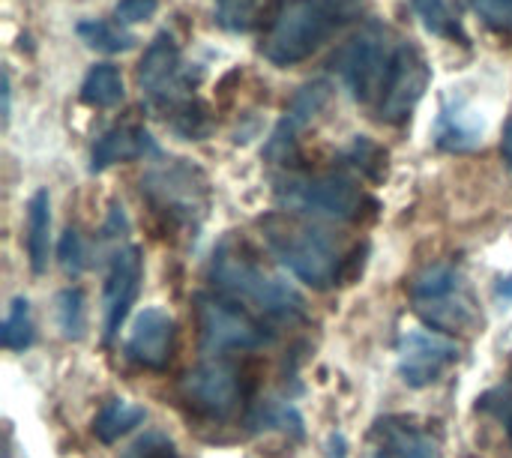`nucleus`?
I'll return each mask as SVG.
<instances>
[{
    "label": "nucleus",
    "mask_w": 512,
    "mask_h": 458,
    "mask_svg": "<svg viewBox=\"0 0 512 458\" xmlns=\"http://www.w3.org/2000/svg\"><path fill=\"white\" fill-rule=\"evenodd\" d=\"M195 81H198V75H192V69H186L174 36L168 30L156 33L138 63V87H141L147 105L153 111H159L162 117H171L180 105H186L192 99Z\"/></svg>",
    "instance_id": "7"
},
{
    "label": "nucleus",
    "mask_w": 512,
    "mask_h": 458,
    "mask_svg": "<svg viewBox=\"0 0 512 458\" xmlns=\"http://www.w3.org/2000/svg\"><path fill=\"white\" fill-rule=\"evenodd\" d=\"M156 9H159V0H120V3L114 6V21H117V24L147 21Z\"/></svg>",
    "instance_id": "34"
},
{
    "label": "nucleus",
    "mask_w": 512,
    "mask_h": 458,
    "mask_svg": "<svg viewBox=\"0 0 512 458\" xmlns=\"http://www.w3.org/2000/svg\"><path fill=\"white\" fill-rule=\"evenodd\" d=\"M402 36L381 24V21H366L333 57V66L351 96L363 105H378L384 96V87L390 81L396 51H399Z\"/></svg>",
    "instance_id": "4"
},
{
    "label": "nucleus",
    "mask_w": 512,
    "mask_h": 458,
    "mask_svg": "<svg viewBox=\"0 0 512 458\" xmlns=\"http://www.w3.org/2000/svg\"><path fill=\"white\" fill-rule=\"evenodd\" d=\"M57 324L66 339H81L84 336V294L78 288H63L57 294Z\"/></svg>",
    "instance_id": "29"
},
{
    "label": "nucleus",
    "mask_w": 512,
    "mask_h": 458,
    "mask_svg": "<svg viewBox=\"0 0 512 458\" xmlns=\"http://www.w3.org/2000/svg\"><path fill=\"white\" fill-rule=\"evenodd\" d=\"M144 420H147V411H144L141 405H135V402H129V399H114V402H108V405L96 414V420H93V435H96L102 444H114V441H120L123 435H129L132 429H138Z\"/></svg>",
    "instance_id": "21"
},
{
    "label": "nucleus",
    "mask_w": 512,
    "mask_h": 458,
    "mask_svg": "<svg viewBox=\"0 0 512 458\" xmlns=\"http://www.w3.org/2000/svg\"><path fill=\"white\" fill-rule=\"evenodd\" d=\"M141 192L159 213L180 225L201 222L210 204V186L204 171L186 159H174L162 168L147 171L141 177Z\"/></svg>",
    "instance_id": "9"
},
{
    "label": "nucleus",
    "mask_w": 512,
    "mask_h": 458,
    "mask_svg": "<svg viewBox=\"0 0 512 458\" xmlns=\"http://www.w3.org/2000/svg\"><path fill=\"white\" fill-rule=\"evenodd\" d=\"M330 93H333V84L324 78L309 81L294 93V99L288 102L282 120L276 123V129L270 135V141L264 144V156L270 162H288L291 159V153L297 150V135L318 117V111L327 105Z\"/></svg>",
    "instance_id": "13"
},
{
    "label": "nucleus",
    "mask_w": 512,
    "mask_h": 458,
    "mask_svg": "<svg viewBox=\"0 0 512 458\" xmlns=\"http://www.w3.org/2000/svg\"><path fill=\"white\" fill-rule=\"evenodd\" d=\"M261 231H264V240H267V249L273 252V258L285 270H291L300 282H306L318 291L339 282L345 258L339 255V249L327 231L309 225L306 219H300L294 213L264 216Z\"/></svg>",
    "instance_id": "3"
},
{
    "label": "nucleus",
    "mask_w": 512,
    "mask_h": 458,
    "mask_svg": "<svg viewBox=\"0 0 512 458\" xmlns=\"http://www.w3.org/2000/svg\"><path fill=\"white\" fill-rule=\"evenodd\" d=\"M288 0H213L216 24L228 33H258L270 30Z\"/></svg>",
    "instance_id": "19"
},
{
    "label": "nucleus",
    "mask_w": 512,
    "mask_h": 458,
    "mask_svg": "<svg viewBox=\"0 0 512 458\" xmlns=\"http://www.w3.org/2000/svg\"><path fill=\"white\" fill-rule=\"evenodd\" d=\"M501 156H504L507 168L512 171V117L507 120V126H504V138H501Z\"/></svg>",
    "instance_id": "36"
},
{
    "label": "nucleus",
    "mask_w": 512,
    "mask_h": 458,
    "mask_svg": "<svg viewBox=\"0 0 512 458\" xmlns=\"http://www.w3.org/2000/svg\"><path fill=\"white\" fill-rule=\"evenodd\" d=\"M486 120L483 114L459 96H447L435 120V144L450 153H468L483 144Z\"/></svg>",
    "instance_id": "17"
},
{
    "label": "nucleus",
    "mask_w": 512,
    "mask_h": 458,
    "mask_svg": "<svg viewBox=\"0 0 512 458\" xmlns=\"http://www.w3.org/2000/svg\"><path fill=\"white\" fill-rule=\"evenodd\" d=\"M147 156H159V147L144 126H114L93 141L90 171L99 174L117 162H132V159H147Z\"/></svg>",
    "instance_id": "18"
},
{
    "label": "nucleus",
    "mask_w": 512,
    "mask_h": 458,
    "mask_svg": "<svg viewBox=\"0 0 512 458\" xmlns=\"http://www.w3.org/2000/svg\"><path fill=\"white\" fill-rule=\"evenodd\" d=\"M123 96V75L114 63H96L81 81V102L90 108H114L117 102H123Z\"/></svg>",
    "instance_id": "22"
},
{
    "label": "nucleus",
    "mask_w": 512,
    "mask_h": 458,
    "mask_svg": "<svg viewBox=\"0 0 512 458\" xmlns=\"http://www.w3.org/2000/svg\"><path fill=\"white\" fill-rule=\"evenodd\" d=\"M141 279H144V264H141V249L138 246H126L120 249L114 258H111V267H108V279H105V297H102V312H105V339L111 342L135 297H138V288H141Z\"/></svg>",
    "instance_id": "14"
},
{
    "label": "nucleus",
    "mask_w": 512,
    "mask_h": 458,
    "mask_svg": "<svg viewBox=\"0 0 512 458\" xmlns=\"http://www.w3.org/2000/svg\"><path fill=\"white\" fill-rule=\"evenodd\" d=\"M417 18L423 21V27L441 39H450V42H462L468 45V33L462 27V21L453 15L450 3L447 0H411Z\"/></svg>",
    "instance_id": "25"
},
{
    "label": "nucleus",
    "mask_w": 512,
    "mask_h": 458,
    "mask_svg": "<svg viewBox=\"0 0 512 458\" xmlns=\"http://www.w3.org/2000/svg\"><path fill=\"white\" fill-rule=\"evenodd\" d=\"M174 318L159 309L150 306L144 312H138V318L132 321L129 339H126V357L141 366V369H165L174 357Z\"/></svg>",
    "instance_id": "15"
},
{
    "label": "nucleus",
    "mask_w": 512,
    "mask_h": 458,
    "mask_svg": "<svg viewBox=\"0 0 512 458\" xmlns=\"http://www.w3.org/2000/svg\"><path fill=\"white\" fill-rule=\"evenodd\" d=\"M195 318H198L201 345L210 354L252 351L273 342V333L252 312H246L237 300L225 294H198Z\"/></svg>",
    "instance_id": "8"
},
{
    "label": "nucleus",
    "mask_w": 512,
    "mask_h": 458,
    "mask_svg": "<svg viewBox=\"0 0 512 458\" xmlns=\"http://www.w3.org/2000/svg\"><path fill=\"white\" fill-rule=\"evenodd\" d=\"M372 458H438L441 444L432 432L414 426L405 417H384L369 435Z\"/></svg>",
    "instance_id": "16"
},
{
    "label": "nucleus",
    "mask_w": 512,
    "mask_h": 458,
    "mask_svg": "<svg viewBox=\"0 0 512 458\" xmlns=\"http://www.w3.org/2000/svg\"><path fill=\"white\" fill-rule=\"evenodd\" d=\"M57 261H60L63 273H69V276H78L84 270V243L75 228L63 231L60 246H57Z\"/></svg>",
    "instance_id": "33"
},
{
    "label": "nucleus",
    "mask_w": 512,
    "mask_h": 458,
    "mask_svg": "<svg viewBox=\"0 0 512 458\" xmlns=\"http://www.w3.org/2000/svg\"><path fill=\"white\" fill-rule=\"evenodd\" d=\"M366 0H288L276 24L261 39V54L273 66H294L324 48L348 24L360 21Z\"/></svg>",
    "instance_id": "1"
},
{
    "label": "nucleus",
    "mask_w": 512,
    "mask_h": 458,
    "mask_svg": "<svg viewBox=\"0 0 512 458\" xmlns=\"http://www.w3.org/2000/svg\"><path fill=\"white\" fill-rule=\"evenodd\" d=\"M180 393L186 405L210 420H225L237 411L243 384L240 375L231 363L225 360H210L195 369H189L180 381Z\"/></svg>",
    "instance_id": "11"
},
{
    "label": "nucleus",
    "mask_w": 512,
    "mask_h": 458,
    "mask_svg": "<svg viewBox=\"0 0 512 458\" xmlns=\"http://www.w3.org/2000/svg\"><path fill=\"white\" fill-rule=\"evenodd\" d=\"M252 426L267 429V432H285V435H303V420L300 414L288 405V402H264L255 414H252Z\"/></svg>",
    "instance_id": "28"
},
{
    "label": "nucleus",
    "mask_w": 512,
    "mask_h": 458,
    "mask_svg": "<svg viewBox=\"0 0 512 458\" xmlns=\"http://www.w3.org/2000/svg\"><path fill=\"white\" fill-rule=\"evenodd\" d=\"M0 114H3V123H9V108H12V87H9V72L3 69L0 75Z\"/></svg>",
    "instance_id": "35"
},
{
    "label": "nucleus",
    "mask_w": 512,
    "mask_h": 458,
    "mask_svg": "<svg viewBox=\"0 0 512 458\" xmlns=\"http://www.w3.org/2000/svg\"><path fill=\"white\" fill-rule=\"evenodd\" d=\"M51 249V198L45 189L30 195L27 204V255L33 273H45Z\"/></svg>",
    "instance_id": "20"
},
{
    "label": "nucleus",
    "mask_w": 512,
    "mask_h": 458,
    "mask_svg": "<svg viewBox=\"0 0 512 458\" xmlns=\"http://www.w3.org/2000/svg\"><path fill=\"white\" fill-rule=\"evenodd\" d=\"M210 282L219 294L237 300L240 306H255L261 315L276 321H300L306 315L303 297L282 282L279 276L267 273L249 246L237 237H225L210 258Z\"/></svg>",
    "instance_id": "2"
},
{
    "label": "nucleus",
    "mask_w": 512,
    "mask_h": 458,
    "mask_svg": "<svg viewBox=\"0 0 512 458\" xmlns=\"http://www.w3.org/2000/svg\"><path fill=\"white\" fill-rule=\"evenodd\" d=\"M276 201L294 216L330 219V222H357L369 204L363 189L345 171L321 174H288L276 180Z\"/></svg>",
    "instance_id": "5"
},
{
    "label": "nucleus",
    "mask_w": 512,
    "mask_h": 458,
    "mask_svg": "<svg viewBox=\"0 0 512 458\" xmlns=\"http://www.w3.org/2000/svg\"><path fill=\"white\" fill-rule=\"evenodd\" d=\"M342 165L351 168V171H357V174L366 177L369 183H381V180L387 177L390 153H387L378 141H372V138H366V135H357V138L348 144V150L342 153Z\"/></svg>",
    "instance_id": "24"
},
{
    "label": "nucleus",
    "mask_w": 512,
    "mask_h": 458,
    "mask_svg": "<svg viewBox=\"0 0 512 458\" xmlns=\"http://www.w3.org/2000/svg\"><path fill=\"white\" fill-rule=\"evenodd\" d=\"M0 342L9 351H24V348L33 345V321H30L27 297H15L12 300V306L6 312V321L0 327Z\"/></svg>",
    "instance_id": "27"
},
{
    "label": "nucleus",
    "mask_w": 512,
    "mask_h": 458,
    "mask_svg": "<svg viewBox=\"0 0 512 458\" xmlns=\"http://www.w3.org/2000/svg\"><path fill=\"white\" fill-rule=\"evenodd\" d=\"M468 6L489 30L512 33V0H468Z\"/></svg>",
    "instance_id": "31"
},
{
    "label": "nucleus",
    "mask_w": 512,
    "mask_h": 458,
    "mask_svg": "<svg viewBox=\"0 0 512 458\" xmlns=\"http://www.w3.org/2000/svg\"><path fill=\"white\" fill-rule=\"evenodd\" d=\"M330 458H348V447L342 435H330Z\"/></svg>",
    "instance_id": "37"
},
{
    "label": "nucleus",
    "mask_w": 512,
    "mask_h": 458,
    "mask_svg": "<svg viewBox=\"0 0 512 458\" xmlns=\"http://www.w3.org/2000/svg\"><path fill=\"white\" fill-rule=\"evenodd\" d=\"M75 33L81 36V42L93 51H102V54H123L129 48H135V33L123 30L117 21H102V18H87V21H78Z\"/></svg>",
    "instance_id": "23"
},
{
    "label": "nucleus",
    "mask_w": 512,
    "mask_h": 458,
    "mask_svg": "<svg viewBox=\"0 0 512 458\" xmlns=\"http://www.w3.org/2000/svg\"><path fill=\"white\" fill-rule=\"evenodd\" d=\"M399 375L408 387L423 390L441 381V375L459 360V345L429 330H405L399 339Z\"/></svg>",
    "instance_id": "12"
},
{
    "label": "nucleus",
    "mask_w": 512,
    "mask_h": 458,
    "mask_svg": "<svg viewBox=\"0 0 512 458\" xmlns=\"http://www.w3.org/2000/svg\"><path fill=\"white\" fill-rule=\"evenodd\" d=\"M123 458H177V447L168 435L162 432H147L144 438H138Z\"/></svg>",
    "instance_id": "32"
},
{
    "label": "nucleus",
    "mask_w": 512,
    "mask_h": 458,
    "mask_svg": "<svg viewBox=\"0 0 512 458\" xmlns=\"http://www.w3.org/2000/svg\"><path fill=\"white\" fill-rule=\"evenodd\" d=\"M411 303L414 312L429 327L444 333L468 330L477 321V309L468 294V285L453 264L426 267L411 285Z\"/></svg>",
    "instance_id": "6"
},
{
    "label": "nucleus",
    "mask_w": 512,
    "mask_h": 458,
    "mask_svg": "<svg viewBox=\"0 0 512 458\" xmlns=\"http://www.w3.org/2000/svg\"><path fill=\"white\" fill-rule=\"evenodd\" d=\"M429 81H432V66H429L423 48L414 39L402 36L399 51H396V63H393V72H390V81L384 87L381 102L375 105L378 120L381 123H393V126L405 123L411 117V111L417 108V102L423 99Z\"/></svg>",
    "instance_id": "10"
},
{
    "label": "nucleus",
    "mask_w": 512,
    "mask_h": 458,
    "mask_svg": "<svg viewBox=\"0 0 512 458\" xmlns=\"http://www.w3.org/2000/svg\"><path fill=\"white\" fill-rule=\"evenodd\" d=\"M168 120V126L180 135V138H186V141H201V138H207L210 135V129H213V117H210V108L201 102V99H189L186 105H180L171 117H165Z\"/></svg>",
    "instance_id": "26"
},
{
    "label": "nucleus",
    "mask_w": 512,
    "mask_h": 458,
    "mask_svg": "<svg viewBox=\"0 0 512 458\" xmlns=\"http://www.w3.org/2000/svg\"><path fill=\"white\" fill-rule=\"evenodd\" d=\"M477 408L483 414H489L492 420H498L501 429L512 438V378L504 381V384H498V387H492L489 393H483Z\"/></svg>",
    "instance_id": "30"
}]
</instances>
